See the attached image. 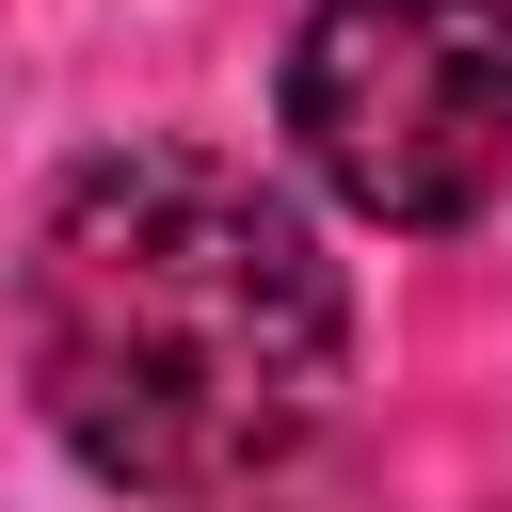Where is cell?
Masks as SVG:
<instances>
[{
    "label": "cell",
    "instance_id": "obj_1",
    "mask_svg": "<svg viewBox=\"0 0 512 512\" xmlns=\"http://www.w3.org/2000/svg\"><path fill=\"white\" fill-rule=\"evenodd\" d=\"M16 368L80 480L176 512L240 464L320 448L352 288L288 176L224 144H112L48 192L16 256Z\"/></svg>",
    "mask_w": 512,
    "mask_h": 512
},
{
    "label": "cell",
    "instance_id": "obj_3",
    "mask_svg": "<svg viewBox=\"0 0 512 512\" xmlns=\"http://www.w3.org/2000/svg\"><path fill=\"white\" fill-rule=\"evenodd\" d=\"M176 512H368L320 448H288V464H240V480H208V496H176Z\"/></svg>",
    "mask_w": 512,
    "mask_h": 512
},
{
    "label": "cell",
    "instance_id": "obj_2",
    "mask_svg": "<svg viewBox=\"0 0 512 512\" xmlns=\"http://www.w3.org/2000/svg\"><path fill=\"white\" fill-rule=\"evenodd\" d=\"M288 144L352 224H480L512 192V0H320L288 32Z\"/></svg>",
    "mask_w": 512,
    "mask_h": 512
}]
</instances>
